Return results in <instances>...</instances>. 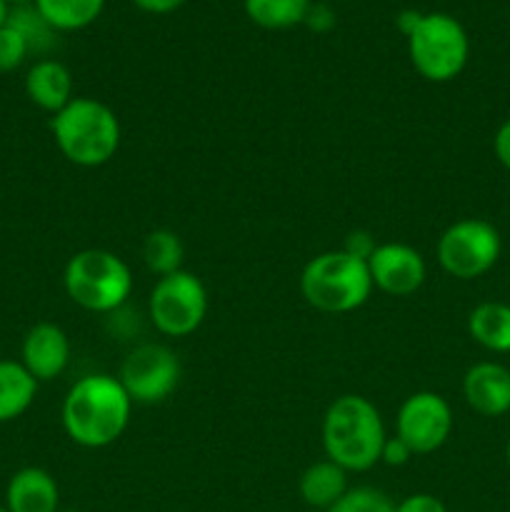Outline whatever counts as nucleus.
<instances>
[{
	"label": "nucleus",
	"instance_id": "4468645a",
	"mask_svg": "<svg viewBox=\"0 0 510 512\" xmlns=\"http://www.w3.org/2000/svg\"><path fill=\"white\" fill-rule=\"evenodd\" d=\"M5 510L8 512H58L60 488L45 468H20L10 475L5 488Z\"/></svg>",
	"mask_w": 510,
	"mask_h": 512
},
{
	"label": "nucleus",
	"instance_id": "9b49d317",
	"mask_svg": "<svg viewBox=\"0 0 510 512\" xmlns=\"http://www.w3.org/2000/svg\"><path fill=\"white\" fill-rule=\"evenodd\" d=\"M373 288L393 298H408L425 283V258L408 243H380L368 258Z\"/></svg>",
	"mask_w": 510,
	"mask_h": 512
},
{
	"label": "nucleus",
	"instance_id": "473e14b6",
	"mask_svg": "<svg viewBox=\"0 0 510 512\" xmlns=\"http://www.w3.org/2000/svg\"><path fill=\"white\" fill-rule=\"evenodd\" d=\"M5 3H8L10 8H18V5H30L33 0H5Z\"/></svg>",
	"mask_w": 510,
	"mask_h": 512
},
{
	"label": "nucleus",
	"instance_id": "2f4dec72",
	"mask_svg": "<svg viewBox=\"0 0 510 512\" xmlns=\"http://www.w3.org/2000/svg\"><path fill=\"white\" fill-rule=\"evenodd\" d=\"M8 15H10V5L5 0H0V28L8 23Z\"/></svg>",
	"mask_w": 510,
	"mask_h": 512
},
{
	"label": "nucleus",
	"instance_id": "aec40b11",
	"mask_svg": "<svg viewBox=\"0 0 510 512\" xmlns=\"http://www.w3.org/2000/svg\"><path fill=\"white\" fill-rule=\"evenodd\" d=\"M313 0H243L245 15L258 28L288 30L305 23Z\"/></svg>",
	"mask_w": 510,
	"mask_h": 512
},
{
	"label": "nucleus",
	"instance_id": "20e7f679",
	"mask_svg": "<svg viewBox=\"0 0 510 512\" xmlns=\"http://www.w3.org/2000/svg\"><path fill=\"white\" fill-rule=\"evenodd\" d=\"M300 293L320 313H353L373 295L368 260L355 258L343 248L325 250L310 258L300 273Z\"/></svg>",
	"mask_w": 510,
	"mask_h": 512
},
{
	"label": "nucleus",
	"instance_id": "1a4fd4ad",
	"mask_svg": "<svg viewBox=\"0 0 510 512\" xmlns=\"http://www.w3.org/2000/svg\"><path fill=\"white\" fill-rule=\"evenodd\" d=\"M180 360L168 345L143 343L125 355L118 380L133 405H158L178 390Z\"/></svg>",
	"mask_w": 510,
	"mask_h": 512
},
{
	"label": "nucleus",
	"instance_id": "f03ea898",
	"mask_svg": "<svg viewBox=\"0 0 510 512\" xmlns=\"http://www.w3.org/2000/svg\"><path fill=\"white\" fill-rule=\"evenodd\" d=\"M388 433L380 410L363 395H340L323 415V450L348 473H365L380 463Z\"/></svg>",
	"mask_w": 510,
	"mask_h": 512
},
{
	"label": "nucleus",
	"instance_id": "ddd939ff",
	"mask_svg": "<svg viewBox=\"0 0 510 512\" xmlns=\"http://www.w3.org/2000/svg\"><path fill=\"white\" fill-rule=\"evenodd\" d=\"M463 395L470 410L483 418L510 413V370L495 360L475 363L463 378Z\"/></svg>",
	"mask_w": 510,
	"mask_h": 512
},
{
	"label": "nucleus",
	"instance_id": "7c9ffc66",
	"mask_svg": "<svg viewBox=\"0 0 510 512\" xmlns=\"http://www.w3.org/2000/svg\"><path fill=\"white\" fill-rule=\"evenodd\" d=\"M420 15L423 13H418V10H403V13L398 15V18H395V23H398V28H400V33L403 35H408L410 30L415 28V25H418V20H420Z\"/></svg>",
	"mask_w": 510,
	"mask_h": 512
},
{
	"label": "nucleus",
	"instance_id": "e433bc0d",
	"mask_svg": "<svg viewBox=\"0 0 510 512\" xmlns=\"http://www.w3.org/2000/svg\"><path fill=\"white\" fill-rule=\"evenodd\" d=\"M0 512H8V510H5V505H3V508H0Z\"/></svg>",
	"mask_w": 510,
	"mask_h": 512
},
{
	"label": "nucleus",
	"instance_id": "9d476101",
	"mask_svg": "<svg viewBox=\"0 0 510 512\" xmlns=\"http://www.w3.org/2000/svg\"><path fill=\"white\" fill-rule=\"evenodd\" d=\"M453 433V408L433 390H418L403 400L395 418V435L410 445L415 455H430L443 448Z\"/></svg>",
	"mask_w": 510,
	"mask_h": 512
},
{
	"label": "nucleus",
	"instance_id": "c756f323",
	"mask_svg": "<svg viewBox=\"0 0 510 512\" xmlns=\"http://www.w3.org/2000/svg\"><path fill=\"white\" fill-rule=\"evenodd\" d=\"M185 3H188V0H133L135 8L143 10V13H148V15L175 13V10L183 8Z\"/></svg>",
	"mask_w": 510,
	"mask_h": 512
},
{
	"label": "nucleus",
	"instance_id": "a878e982",
	"mask_svg": "<svg viewBox=\"0 0 510 512\" xmlns=\"http://www.w3.org/2000/svg\"><path fill=\"white\" fill-rule=\"evenodd\" d=\"M395 512H448L445 503L430 493H413L395 503Z\"/></svg>",
	"mask_w": 510,
	"mask_h": 512
},
{
	"label": "nucleus",
	"instance_id": "f8f14e48",
	"mask_svg": "<svg viewBox=\"0 0 510 512\" xmlns=\"http://www.w3.org/2000/svg\"><path fill=\"white\" fill-rule=\"evenodd\" d=\"M20 363L38 383H50L70 363V340L60 325L35 323L20 345Z\"/></svg>",
	"mask_w": 510,
	"mask_h": 512
},
{
	"label": "nucleus",
	"instance_id": "423d86ee",
	"mask_svg": "<svg viewBox=\"0 0 510 512\" xmlns=\"http://www.w3.org/2000/svg\"><path fill=\"white\" fill-rule=\"evenodd\" d=\"M405 40L410 63L430 83H450L468 65V30L448 13H423Z\"/></svg>",
	"mask_w": 510,
	"mask_h": 512
},
{
	"label": "nucleus",
	"instance_id": "0eeeda50",
	"mask_svg": "<svg viewBox=\"0 0 510 512\" xmlns=\"http://www.w3.org/2000/svg\"><path fill=\"white\" fill-rule=\"evenodd\" d=\"M503 250L498 228L483 218H463L443 230L438 238V263L450 278L478 280L495 268Z\"/></svg>",
	"mask_w": 510,
	"mask_h": 512
},
{
	"label": "nucleus",
	"instance_id": "412c9836",
	"mask_svg": "<svg viewBox=\"0 0 510 512\" xmlns=\"http://www.w3.org/2000/svg\"><path fill=\"white\" fill-rule=\"evenodd\" d=\"M140 253H143L145 268L153 275H158V278H165V275L183 270L185 245L180 240V235L173 233V230L160 228L145 235Z\"/></svg>",
	"mask_w": 510,
	"mask_h": 512
},
{
	"label": "nucleus",
	"instance_id": "5701e85b",
	"mask_svg": "<svg viewBox=\"0 0 510 512\" xmlns=\"http://www.w3.org/2000/svg\"><path fill=\"white\" fill-rule=\"evenodd\" d=\"M325 512H395V503L383 490L358 485V488H348V493Z\"/></svg>",
	"mask_w": 510,
	"mask_h": 512
},
{
	"label": "nucleus",
	"instance_id": "6e6552de",
	"mask_svg": "<svg viewBox=\"0 0 510 512\" xmlns=\"http://www.w3.org/2000/svg\"><path fill=\"white\" fill-rule=\"evenodd\" d=\"M208 315V290L198 275L178 270L158 278L148 298V318L168 338H188Z\"/></svg>",
	"mask_w": 510,
	"mask_h": 512
},
{
	"label": "nucleus",
	"instance_id": "cd10ccee",
	"mask_svg": "<svg viewBox=\"0 0 510 512\" xmlns=\"http://www.w3.org/2000/svg\"><path fill=\"white\" fill-rule=\"evenodd\" d=\"M305 25H308L310 30H315V33H325V30L333 28L335 15H333V10H330V5L313 0L308 15H305Z\"/></svg>",
	"mask_w": 510,
	"mask_h": 512
},
{
	"label": "nucleus",
	"instance_id": "4be33fe9",
	"mask_svg": "<svg viewBox=\"0 0 510 512\" xmlns=\"http://www.w3.org/2000/svg\"><path fill=\"white\" fill-rule=\"evenodd\" d=\"M8 25L18 30L20 38L28 45L30 55H45L48 50H53L55 38H58V30L50 28L48 20L38 13V8L33 3L10 8Z\"/></svg>",
	"mask_w": 510,
	"mask_h": 512
},
{
	"label": "nucleus",
	"instance_id": "c9c22d12",
	"mask_svg": "<svg viewBox=\"0 0 510 512\" xmlns=\"http://www.w3.org/2000/svg\"><path fill=\"white\" fill-rule=\"evenodd\" d=\"M58 512H83V510H58Z\"/></svg>",
	"mask_w": 510,
	"mask_h": 512
},
{
	"label": "nucleus",
	"instance_id": "2eb2a0df",
	"mask_svg": "<svg viewBox=\"0 0 510 512\" xmlns=\"http://www.w3.org/2000/svg\"><path fill=\"white\" fill-rule=\"evenodd\" d=\"M25 95L35 108L55 115L75 98L73 75L55 58L35 60L25 73Z\"/></svg>",
	"mask_w": 510,
	"mask_h": 512
},
{
	"label": "nucleus",
	"instance_id": "39448f33",
	"mask_svg": "<svg viewBox=\"0 0 510 512\" xmlns=\"http://www.w3.org/2000/svg\"><path fill=\"white\" fill-rule=\"evenodd\" d=\"M68 298L88 313H118L133 293V273L120 255L88 248L68 260L63 273Z\"/></svg>",
	"mask_w": 510,
	"mask_h": 512
},
{
	"label": "nucleus",
	"instance_id": "dca6fc26",
	"mask_svg": "<svg viewBox=\"0 0 510 512\" xmlns=\"http://www.w3.org/2000/svg\"><path fill=\"white\" fill-rule=\"evenodd\" d=\"M298 488L305 505L325 512L348 493V470H343L328 458L318 460V463L305 468V473L300 475Z\"/></svg>",
	"mask_w": 510,
	"mask_h": 512
},
{
	"label": "nucleus",
	"instance_id": "f257e3e1",
	"mask_svg": "<svg viewBox=\"0 0 510 512\" xmlns=\"http://www.w3.org/2000/svg\"><path fill=\"white\" fill-rule=\"evenodd\" d=\"M133 400L118 375L93 373L73 383L63 400V428L75 445L88 450L108 448L125 433Z\"/></svg>",
	"mask_w": 510,
	"mask_h": 512
},
{
	"label": "nucleus",
	"instance_id": "6ab92c4d",
	"mask_svg": "<svg viewBox=\"0 0 510 512\" xmlns=\"http://www.w3.org/2000/svg\"><path fill=\"white\" fill-rule=\"evenodd\" d=\"M38 13L58 33H75L100 18L105 0H33Z\"/></svg>",
	"mask_w": 510,
	"mask_h": 512
},
{
	"label": "nucleus",
	"instance_id": "bb28decb",
	"mask_svg": "<svg viewBox=\"0 0 510 512\" xmlns=\"http://www.w3.org/2000/svg\"><path fill=\"white\" fill-rule=\"evenodd\" d=\"M375 248H378V243H375V238L368 230H353V233H348V238H345L343 243L345 253L355 255V258L360 260H368Z\"/></svg>",
	"mask_w": 510,
	"mask_h": 512
},
{
	"label": "nucleus",
	"instance_id": "c85d7f7f",
	"mask_svg": "<svg viewBox=\"0 0 510 512\" xmlns=\"http://www.w3.org/2000/svg\"><path fill=\"white\" fill-rule=\"evenodd\" d=\"M493 153H495V158H498V163L510 173V118L505 120L498 130H495Z\"/></svg>",
	"mask_w": 510,
	"mask_h": 512
},
{
	"label": "nucleus",
	"instance_id": "f704fd0d",
	"mask_svg": "<svg viewBox=\"0 0 510 512\" xmlns=\"http://www.w3.org/2000/svg\"><path fill=\"white\" fill-rule=\"evenodd\" d=\"M318 3H335V0H318Z\"/></svg>",
	"mask_w": 510,
	"mask_h": 512
},
{
	"label": "nucleus",
	"instance_id": "7ed1b4c3",
	"mask_svg": "<svg viewBox=\"0 0 510 512\" xmlns=\"http://www.w3.org/2000/svg\"><path fill=\"white\" fill-rule=\"evenodd\" d=\"M55 145L65 160L80 168H100L110 163L120 148V120L110 105L98 98L75 95L50 120Z\"/></svg>",
	"mask_w": 510,
	"mask_h": 512
},
{
	"label": "nucleus",
	"instance_id": "b1692460",
	"mask_svg": "<svg viewBox=\"0 0 510 512\" xmlns=\"http://www.w3.org/2000/svg\"><path fill=\"white\" fill-rule=\"evenodd\" d=\"M28 55L30 50L25 45V40L20 38L18 30L5 23L0 28V73H13V70H18Z\"/></svg>",
	"mask_w": 510,
	"mask_h": 512
},
{
	"label": "nucleus",
	"instance_id": "393cba45",
	"mask_svg": "<svg viewBox=\"0 0 510 512\" xmlns=\"http://www.w3.org/2000/svg\"><path fill=\"white\" fill-rule=\"evenodd\" d=\"M413 455L415 453L410 450V445L405 443L403 438H398V435H388L383 445V453H380V463L390 465V468H400V465L410 463Z\"/></svg>",
	"mask_w": 510,
	"mask_h": 512
},
{
	"label": "nucleus",
	"instance_id": "f3484780",
	"mask_svg": "<svg viewBox=\"0 0 510 512\" xmlns=\"http://www.w3.org/2000/svg\"><path fill=\"white\" fill-rule=\"evenodd\" d=\"M38 385L20 360H0V423H13L28 413Z\"/></svg>",
	"mask_w": 510,
	"mask_h": 512
},
{
	"label": "nucleus",
	"instance_id": "72a5a7b5",
	"mask_svg": "<svg viewBox=\"0 0 510 512\" xmlns=\"http://www.w3.org/2000/svg\"><path fill=\"white\" fill-rule=\"evenodd\" d=\"M505 463H508V468H510V440H508V445H505Z\"/></svg>",
	"mask_w": 510,
	"mask_h": 512
},
{
	"label": "nucleus",
	"instance_id": "a211bd4d",
	"mask_svg": "<svg viewBox=\"0 0 510 512\" xmlns=\"http://www.w3.org/2000/svg\"><path fill=\"white\" fill-rule=\"evenodd\" d=\"M468 333L488 353H510V305L488 300L470 310Z\"/></svg>",
	"mask_w": 510,
	"mask_h": 512
}]
</instances>
